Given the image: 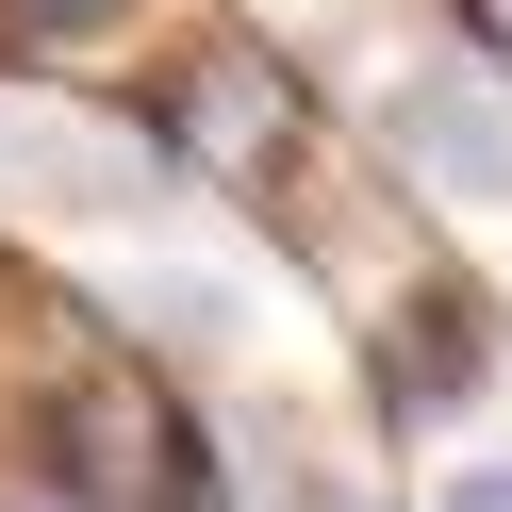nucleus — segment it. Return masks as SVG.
Wrapping results in <instances>:
<instances>
[{
	"instance_id": "423d86ee",
	"label": "nucleus",
	"mask_w": 512,
	"mask_h": 512,
	"mask_svg": "<svg viewBox=\"0 0 512 512\" xmlns=\"http://www.w3.org/2000/svg\"><path fill=\"white\" fill-rule=\"evenodd\" d=\"M149 0H0V67H34V50H100V34H133Z\"/></svg>"
},
{
	"instance_id": "f03ea898",
	"label": "nucleus",
	"mask_w": 512,
	"mask_h": 512,
	"mask_svg": "<svg viewBox=\"0 0 512 512\" xmlns=\"http://www.w3.org/2000/svg\"><path fill=\"white\" fill-rule=\"evenodd\" d=\"M116 116L149 133V166L199 182V199H248L281 215L314 182V149H331V100H314V67L281 34H248V17H199V34H166L133 83H116Z\"/></svg>"
},
{
	"instance_id": "0eeeda50",
	"label": "nucleus",
	"mask_w": 512,
	"mask_h": 512,
	"mask_svg": "<svg viewBox=\"0 0 512 512\" xmlns=\"http://www.w3.org/2000/svg\"><path fill=\"white\" fill-rule=\"evenodd\" d=\"M430 512H512V463H446V496Z\"/></svg>"
},
{
	"instance_id": "f257e3e1",
	"label": "nucleus",
	"mask_w": 512,
	"mask_h": 512,
	"mask_svg": "<svg viewBox=\"0 0 512 512\" xmlns=\"http://www.w3.org/2000/svg\"><path fill=\"white\" fill-rule=\"evenodd\" d=\"M17 479L67 512H248L215 413L116 331H83L67 364H17Z\"/></svg>"
},
{
	"instance_id": "7ed1b4c3",
	"label": "nucleus",
	"mask_w": 512,
	"mask_h": 512,
	"mask_svg": "<svg viewBox=\"0 0 512 512\" xmlns=\"http://www.w3.org/2000/svg\"><path fill=\"white\" fill-rule=\"evenodd\" d=\"M364 149L430 232H496L512 248V67L496 50H397L364 83Z\"/></svg>"
},
{
	"instance_id": "20e7f679",
	"label": "nucleus",
	"mask_w": 512,
	"mask_h": 512,
	"mask_svg": "<svg viewBox=\"0 0 512 512\" xmlns=\"http://www.w3.org/2000/svg\"><path fill=\"white\" fill-rule=\"evenodd\" d=\"M0 215L17 232H149L166 215V166H149V133L116 100L0 67Z\"/></svg>"
},
{
	"instance_id": "6e6552de",
	"label": "nucleus",
	"mask_w": 512,
	"mask_h": 512,
	"mask_svg": "<svg viewBox=\"0 0 512 512\" xmlns=\"http://www.w3.org/2000/svg\"><path fill=\"white\" fill-rule=\"evenodd\" d=\"M0 512H67V496H34V479H17V496H0Z\"/></svg>"
},
{
	"instance_id": "39448f33",
	"label": "nucleus",
	"mask_w": 512,
	"mask_h": 512,
	"mask_svg": "<svg viewBox=\"0 0 512 512\" xmlns=\"http://www.w3.org/2000/svg\"><path fill=\"white\" fill-rule=\"evenodd\" d=\"M347 331H364V413H380V430H446V413H479V397H496V364H512L496 298H479L463 265H430V248H413Z\"/></svg>"
}]
</instances>
